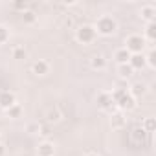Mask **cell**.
<instances>
[{
  "instance_id": "4fadbf2b",
  "label": "cell",
  "mask_w": 156,
  "mask_h": 156,
  "mask_svg": "<svg viewBox=\"0 0 156 156\" xmlns=\"http://www.w3.org/2000/svg\"><path fill=\"white\" fill-rule=\"evenodd\" d=\"M145 41L149 42H154L156 41V22H147V28H145Z\"/></svg>"
},
{
  "instance_id": "6da1fadb",
  "label": "cell",
  "mask_w": 156,
  "mask_h": 156,
  "mask_svg": "<svg viewBox=\"0 0 156 156\" xmlns=\"http://www.w3.org/2000/svg\"><path fill=\"white\" fill-rule=\"evenodd\" d=\"M116 30H118V24H116V20H114L112 17L103 15V17H99V19H98L96 33L105 35V37H110V35H114V33H116Z\"/></svg>"
},
{
  "instance_id": "ba28073f",
  "label": "cell",
  "mask_w": 156,
  "mask_h": 156,
  "mask_svg": "<svg viewBox=\"0 0 156 156\" xmlns=\"http://www.w3.org/2000/svg\"><path fill=\"white\" fill-rule=\"evenodd\" d=\"M37 156H55V147L50 141H42L37 147Z\"/></svg>"
},
{
  "instance_id": "9c48e42d",
  "label": "cell",
  "mask_w": 156,
  "mask_h": 156,
  "mask_svg": "<svg viewBox=\"0 0 156 156\" xmlns=\"http://www.w3.org/2000/svg\"><path fill=\"white\" fill-rule=\"evenodd\" d=\"M129 94H130L134 99H136V98H141V96L147 94V85H143V83H134V85L130 87Z\"/></svg>"
},
{
  "instance_id": "3957f363",
  "label": "cell",
  "mask_w": 156,
  "mask_h": 156,
  "mask_svg": "<svg viewBox=\"0 0 156 156\" xmlns=\"http://www.w3.org/2000/svg\"><path fill=\"white\" fill-rule=\"evenodd\" d=\"M125 50L130 53V55H134V53H143V48H145V39L141 37V35H130V37H127V41H125Z\"/></svg>"
},
{
  "instance_id": "484cf974",
  "label": "cell",
  "mask_w": 156,
  "mask_h": 156,
  "mask_svg": "<svg viewBox=\"0 0 156 156\" xmlns=\"http://www.w3.org/2000/svg\"><path fill=\"white\" fill-rule=\"evenodd\" d=\"M4 154H6V147L0 143V156H4Z\"/></svg>"
},
{
  "instance_id": "603a6c76",
  "label": "cell",
  "mask_w": 156,
  "mask_h": 156,
  "mask_svg": "<svg viewBox=\"0 0 156 156\" xmlns=\"http://www.w3.org/2000/svg\"><path fill=\"white\" fill-rule=\"evenodd\" d=\"M8 39H9V31H8L4 26H0V44H4Z\"/></svg>"
},
{
  "instance_id": "cb8c5ba5",
  "label": "cell",
  "mask_w": 156,
  "mask_h": 156,
  "mask_svg": "<svg viewBox=\"0 0 156 156\" xmlns=\"http://www.w3.org/2000/svg\"><path fill=\"white\" fill-rule=\"evenodd\" d=\"M13 8L24 13V11H26V8H28V2H13Z\"/></svg>"
},
{
  "instance_id": "d4e9b609",
  "label": "cell",
  "mask_w": 156,
  "mask_h": 156,
  "mask_svg": "<svg viewBox=\"0 0 156 156\" xmlns=\"http://www.w3.org/2000/svg\"><path fill=\"white\" fill-rule=\"evenodd\" d=\"M28 132H30V134H35V132H39V125H37V123H31V125H28Z\"/></svg>"
},
{
  "instance_id": "30bf717a",
  "label": "cell",
  "mask_w": 156,
  "mask_h": 156,
  "mask_svg": "<svg viewBox=\"0 0 156 156\" xmlns=\"http://www.w3.org/2000/svg\"><path fill=\"white\" fill-rule=\"evenodd\" d=\"M130 138H132V141H134V143L141 145V143H145V140H147V132H145L141 127H136V129L130 132Z\"/></svg>"
},
{
  "instance_id": "2e32d148",
  "label": "cell",
  "mask_w": 156,
  "mask_h": 156,
  "mask_svg": "<svg viewBox=\"0 0 156 156\" xmlns=\"http://www.w3.org/2000/svg\"><path fill=\"white\" fill-rule=\"evenodd\" d=\"M132 72H134V70L129 66V62H127V64H119V66H118V73H119V77H123V79H129V77L132 75Z\"/></svg>"
},
{
  "instance_id": "44dd1931",
  "label": "cell",
  "mask_w": 156,
  "mask_h": 156,
  "mask_svg": "<svg viewBox=\"0 0 156 156\" xmlns=\"http://www.w3.org/2000/svg\"><path fill=\"white\" fill-rule=\"evenodd\" d=\"M22 19H24V22H26V24H33L37 17H35V13H33V11H28V9H26V11L22 13Z\"/></svg>"
},
{
  "instance_id": "5b68a950",
  "label": "cell",
  "mask_w": 156,
  "mask_h": 156,
  "mask_svg": "<svg viewBox=\"0 0 156 156\" xmlns=\"http://www.w3.org/2000/svg\"><path fill=\"white\" fill-rule=\"evenodd\" d=\"M98 107L99 108H103V110H112L114 108V101H112V98H110V94H107V92H101L99 96H98Z\"/></svg>"
},
{
  "instance_id": "ac0fdd59",
  "label": "cell",
  "mask_w": 156,
  "mask_h": 156,
  "mask_svg": "<svg viewBox=\"0 0 156 156\" xmlns=\"http://www.w3.org/2000/svg\"><path fill=\"white\" fill-rule=\"evenodd\" d=\"M110 123H112V127H114V129H121V127L125 125V118H123V114H114Z\"/></svg>"
},
{
  "instance_id": "8992f818",
  "label": "cell",
  "mask_w": 156,
  "mask_h": 156,
  "mask_svg": "<svg viewBox=\"0 0 156 156\" xmlns=\"http://www.w3.org/2000/svg\"><path fill=\"white\" fill-rule=\"evenodd\" d=\"M145 55L143 53H134V55H130V59H129V66L132 68V70H141V68H145Z\"/></svg>"
},
{
  "instance_id": "7c38bea8",
  "label": "cell",
  "mask_w": 156,
  "mask_h": 156,
  "mask_svg": "<svg viewBox=\"0 0 156 156\" xmlns=\"http://www.w3.org/2000/svg\"><path fill=\"white\" fill-rule=\"evenodd\" d=\"M31 70H33V73H35V75H46V73H48V70H50V66H48V62H46V61H35V62H33V66H31Z\"/></svg>"
},
{
  "instance_id": "9a60e30c",
  "label": "cell",
  "mask_w": 156,
  "mask_h": 156,
  "mask_svg": "<svg viewBox=\"0 0 156 156\" xmlns=\"http://www.w3.org/2000/svg\"><path fill=\"white\" fill-rule=\"evenodd\" d=\"M90 66H92L94 70H105V68H107V61H105L101 55H96V57H92Z\"/></svg>"
},
{
  "instance_id": "52a82bcc",
  "label": "cell",
  "mask_w": 156,
  "mask_h": 156,
  "mask_svg": "<svg viewBox=\"0 0 156 156\" xmlns=\"http://www.w3.org/2000/svg\"><path fill=\"white\" fill-rule=\"evenodd\" d=\"M116 105H118L121 110H132V108L136 107V99H134L129 92H125V96H123V98H121Z\"/></svg>"
},
{
  "instance_id": "5bb4252c",
  "label": "cell",
  "mask_w": 156,
  "mask_h": 156,
  "mask_svg": "<svg viewBox=\"0 0 156 156\" xmlns=\"http://www.w3.org/2000/svg\"><path fill=\"white\" fill-rule=\"evenodd\" d=\"M114 59H116L118 64H127L129 59H130V53H129L125 48H121V50H118V51L114 53Z\"/></svg>"
},
{
  "instance_id": "277c9868",
  "label": "cell",
  "mask_w": 156,
  "mask_h": 156,
  "mask_svg": "<svg viewBox=\"0 0 156 156\" xmlns=\"http://www.w3.org/2000/svg\"><path fill=\"white\" fill-rule=\"evenodd\" d=\"M13 105H17V98H15L13 92H2V94H0V108L8 110Z\"/></svg>"
},
{
  "instance_id": "7a4b0ae2",
  "label": "cell",
  "mask_w": 156,
  "mask_h": 156,
  "mask_svg": "<svg viewBox=\"0 0 156 156\" xmlns=\"http://www.w3.org/2000/svg\"><path fill=\"white\" fill-rule=\"evenodd\" d=\"M96 37H98L96 28L90 26V24H83V26L77 28V31H75V39L79 41L81 44H90V42L96 41Z\"/></svg>"
},
{
  "instance_id": "e0dca14e",
  "label": "cell",
  "mask_w": 156,
  "mask_h": 156,
  "mask_svg": "<svg viewBox=\"0 0 156 156\" xmlns=\"http://www.w3.org/2000/svg\"><path fill=\"white\" fill-rule=\"evenodd\" d=\"M6 112H8V116H9V118L17 119V118H20V114H22V107H20L19 103H17V105H13L11 108H8Z\"/></svg>"
},
{
  "instance_id": "4316f807",
  "label": "cell",
  "mask_w": 156,
  "mask_h": 156,
  "mask_svg": "<svg viewBox=\"0 0 156 156\" xmlns=\"http://www.w3.org/2000/svg\"><path fill=\"white\" fill-rule=\"evenodd\" d=\"M87 156H98V154H87Z\"/></svg>"
},
{
  "instance_id": "7402d4cb",
  "label": "cell",
  "mask_w": 156,
  "mask_h": 156,
  "mask_svg": "<svg viewBox=\"0 0 156 156\" xmlns=\"http://www.w3.org/2000/svg\"><path fill=\"white\" fill-rule=\"evenodd\" d=\"M145 62H147L151 68H154V66H156V51H154V50H151V51H149V55L145 57Z\"/></svg>"
},
{
  "instance_id": "8fae6325",
  "label": "cell",
  "mask_w": 156,
  "mask_h": 156,
  "mask_svg": "<svg viewBox=\"0 0 156 156\" xmlns=\"http://www.w3.org/2000/svg\"><path fill=\"white\" fill-rule=\"evenodd\" d=\"M141 19H145L147 22H156V9H154V6H143L141 8Z\"/></svg>"
},
{
  "instance_id": "d6986e66",
  "label": "cell",
  "mask_w": 156,
  "mask_h": 156,
  "mask_svg": "<svg viewBox=\"0 0 156 156\" xmlns=\"http://www.w3.org/2000/svg\"><path fill=\"white\" fill-rule=\"evenodd\" d=\"M141 129H143V130H145L147 134H151V132H154V129H156V121H154V118H147Z\"/></svg>"
},
{
  "instance_id": "ffe728a7",
  "label": "cell",
  "mask_w": 156,
  "mask_h": 156,
  "mask_svg": "<svg viewBox=\"0 0 156 156\" xmlns=\"http://www.w3.org/2000/svg\"><path fill=\"white\" fill-rule=\"evenodd\" d=\"M26 50L22 48V46H17L15 50H13V59H17V61H22V59H26Z\"/></svg>"
}]
</instances>
